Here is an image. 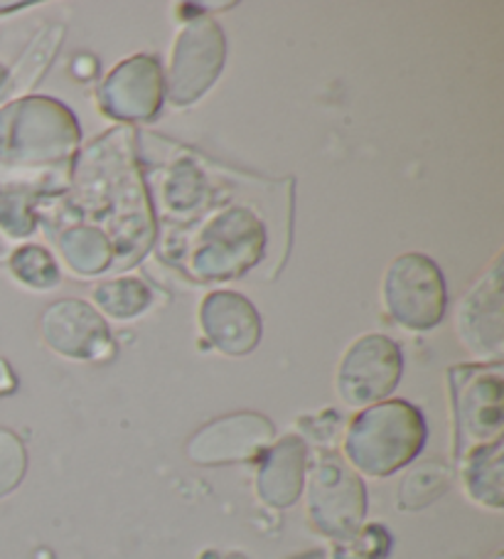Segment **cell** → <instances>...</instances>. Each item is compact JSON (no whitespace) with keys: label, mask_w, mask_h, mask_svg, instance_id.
<instances>
[{"label":"cell","mask_w":504,"mask_h":559,"mask_svg":"<svg viewBox=\"0 0 504 559\" xmlns=\"http://www.w3.org/2000/svg\"><path fill=\"white\" fill-rule=\"evenodd\" d=\"M425 419L404 400L380 402L352 419L345 437V454L364 476L384 478L421 454Z\"/></svg>","instance_id":"cell-1"},{"label":"cell","mask_w":504,"mask_h":559,"mask_svg":"<svg viewBox=\"0 0 504 559\" xmlns=\"http://www.w3.org/2000/svg\"><path fill=\"white\" fill-rule=\"evenodd\" d=\"M76 141V121L57 102L25 99L0 111V163L11 170H37L43 163L67 170Z\"/></svg>","instance_id":"cell-2"},{"label":"cell","mask_w":504,"mask_h":559,"mask_svg":"<svg viewBox=\"0 0 504 559\" xmlns=\"http://www.w3.org/2000/svg\"><path fill=\"white\" fill-rule=\"evenodd\" d=\"M455 414V456L502 441L504 384L500 365H455L448 372Z\"/></svg>","instance_id":"cell-3"},{"label":"cell","mask_w":504,"mask_h":559,"mask_svg":"<svg viewBox=\"0 0 504 559\" xmlns=\"http://www.w3.org/2000/svg\"><path fill=\"white\" fill-rule=\"evenodd\" d=\"M367 515V490L360 476L327 454L308 478V518L320 535L350 543Z\"/></svg>","instance_id":"cell-4"},{"label":"cell","mask_w":504,"mask_h":559,"mask_svg":"<svg viewBox=\"0 0 504 559\" xmlns=\"http://www.w3.org/2000/svg\"><path fill=\"white\" fill-rule=\"evenodd\" d=\"M382 298L396 323L409 331H431L445 316V278L423 254L396 257L384 274Z\"/></svg>","instance_id":"cell-5"},{"label":"cell","mask_w":504,"mask_h":559,"mask_svg":"<svg viewBox=\"0 0 504 559\" xmlns=\"http://www.w3.org/2000/svg\"><path fill=\"white\" fill-rule=\"evenodd\" d=\"M227 40L207 15H195L172 45L168 72V99L176 106L195 104L225 67Z\"/></svg>","instance_id":"cell-6"},{"label":"cell","mask_w":504,"mask_h":559,"mask_svg":"<svg viewBox=\"0 0 504 559\" xmlns=\"http://www.w3.org/2000/svg\"><path fill=\"white\" fill-rule=\"evenodd\" d=\"M404 372L401 348L386 335L357 338L337 368V394L350 407H372L389 397Z\"/></svg>","instance_id":"cell-7"},{"label":"cell","mask_w":504,"mask_h":559,"mask_svg":"<svg viewBox=\"0 0 504 559\" xmlns=\"http://www.w3.org/2000/svg\"><path fill=\"white\" fill-rule=\"evenodd\" d=\"M502 306V254H497L480 282L460 298L453 316L458 341L475 358L490 365H500L504 358Z\"/></svg>","instance_id":"cell-8"},{"label":"cell","mask_w":504,"mask_h":559,"mask_svg":"<svg viewBox=\"0 0 504 559\" xmlns=\"http://www.w3.org/2000/svg\"><path fill=\"white\" fill-rule=\"evenodd\" d=\"M276 437L274 424L254 412L215 419L188 441V456L200 466L244 464L264 454Z\"/></svg>","instance_id":"cell-9"},{"label":"cell","mask_w":504,"mask_h":559,"mask_svg":"<svg viewBox=\"0 0 504 559\" xmlns=\"http://www.w3.org/2000/svg\"><path fill=\"white\" fill-rule=\"evenodd\" d=\"M45 343L55 353L74 360H106L113 355V341L104 318L89 304L62 298L40 318Z\"/></svg>","instance_id":"cell-10"},{"label":"cell","mask_w":504,"mask_h":559,"mask_svg":"<svg viewBox=\"0 0 504 559\" xmlns=\"http://www.w3.org/2000/svg\"><path fill=\"white\" fill-rule=\"evenodd\" d=\"M163 102V74L148 55H135L106 76L99 90V106L106 117L123 121L153 119Z\"/></svg>","instance_id":"cell-11"},{"label":"cell","mask_w":504,"mask_h":559,"mask_svg":"<svg viewBox=\"0 0 504 559\" xmlns=\"http://www.w3.org/2000/svg\"><path fill=\"white\" fill-rule=\"evenodd\" d=\"M200 323L209 343L227 355H247L261 338V318L254 304L231 292L209 294L202 301Z\"/></svg>","instance_id":"cell-12"},{"label":"cell","mask_w":504,"mask_h":559,"mask_svg":"<svg viewBox=\"0 0 504 559\" xmlns=\"http://www.w3.org/2000/svg\"><path fill=\"white\" fill-rule=\"evenodd\" d=\"M308 474V447L303 439L286 437L264 451L256 493L271 508H288L303 493Z\"/></svg>","instance_id":"cell-13"},{"label":"cell","mask_w":504,"mask_h":559,"mask_svg":"<svg viewBox=\"0 0 504 559\" xmlns=\"http://www.w3.org/2000/svg\"><path fill=\"white\" fill-rule=\"evenodd\" d=\"M463 484L475 503L500 510L502 508V441L475 449L460 459Z\"/></svg>","instance_id":"cell-14"},{"label":"cell","mask_w":504,"mask_h":559,"mask_svg":"<svg viewBox=\"0 0 504 559\" xmlns=\"http://www.w3.org/2000/svg\"><path fill=\"white\" fill-rule=\"evenodd\" d=\"M451 486V468L439 461L416 466L409 476L401 480L399 488V510H421L439 500Z\"/></svg>","instance_id":"cell-15"},{"label":"cell","mask_w":504,"mask_h":559,"mask_svg":"<svg viewBox=\"0 0 504 559\" xmlns=\"http://www.w3.org/2000/svg\"><path fill=\"white\" fill-rule=\"evenodd\" d=\"M94 301L111 318H133L145 311V306L151 304V294L135 278H119V282L96 286Z\"/></svg>","instance_id":"cell-16"},{"label":"cell","mask_w":504,"mask_h":559,"mask_svg":"<svg viewBox=\"0 0 504 559\" xmlns=\"http://www.w3.org/2000/svg\"><path fill=\"white\" fill-rule=\"evenodd\" d=\"M13 274L21 278L23 284L37 288V292H45V288H52L60 282V272H57L52 254L43 247H23L17 249L11 259Z\"/></svg>","instance_id":"cell-17"},{"label":"cell","mask_w":504,"mask_h":559,"mask_svg":"<svg viewBox=\"0 0 504 559\" xmlns=\"http://www.w3.org/2000/svg\"><path fill=\"white\" fill-rule=\"evenodd\" d=\"M27 471V451L17 433L0 429V498L21 486Z\"/></svg>","instance_id":"cell-18"},{"label":"cell","mask_w":504,"mask_h":559,"mask_svg":"<svg viewBox=\"0 0 504 559\" xmlns=\"http://www.w3.org/2000/svg\"><path fill=\"white\" fill-rule=\"evenodd\" d=\"M15 374L8 368L5 360H0V394H11L15 390Z\"/></svg>","instance_id":"cell-19"}]
</instances>
